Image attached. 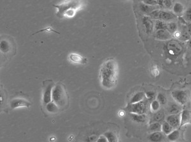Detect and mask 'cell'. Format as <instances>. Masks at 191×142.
<instances>
[{"mask_svg": "<svg viewBox=\"0 0 191 142\" xmlns=\"http://www.w3.org/2000/svg\"><path fill=\"white\" fill-rule=\"evenodd\" d=\"M118 67L113 58H108L103 64L100 69V77L101 84L104 88L111 89L117 83Z\"/></svg>", "mask_w": 191, "mask_h": 142, "instance_id": "1", "label": "cell"}, {"mask_svg": "<svg viewBox=\"0 0 191 142\" xmlns=\"http://www.w3.org/2000/svg\"><path fill=\"white\" fill-rule=\"evenodd\" d=\"M52 100L59 108L63 109L68 103V96L65 87L61 83H57L53 88Z\"/></svg>", "mask_w": 191, "mask_h": 142, "instance_id": "2", "label": "cell"}, {"mask_svg": "<svg viewBox=\"0 0 191 142\" xmlns=\"http://www.w3.org/2000/svg\"><path fill=\"white\" fill-rule=\"evenodd\" d=\"M129 112L133 114H145L148 110V103L147 100H144L136 104H130L127 107Z\"/></svg>", "mask_w": 191, "mask_h": 142, "instance_id": "3", "label": "cell"}, {"mask_svg": "<svg viewBox=\"0 0 191 142\" xmlns=\"http://www.w3.org/2000/svg\"><path fill=\"white\" fill-rule=\"evenodd\" d=\"M175 100L180 105H185L188 100L189 93L187 90H175L171 93Z\"/></svg>", "mask_w": 191, "mask_h": 142, "instance_id": "4", "label": "cell"}, {"mask_svg": "<svg viewBox=\"0 0 191 142\" xmlns=\"http://www.w3.org/2000/svg\"><path fill=\"white\" fill-rule=\"evenodd\" d=\"M54 86V83L51 81H47L44 83L43 101L45 104H47L52 101V93Z\"/></svg>", "mask_w": 191, "mask_h": 142, "instance_id": "5", "label": "cell"}, {"mask_svg": "<svg viewBox=\"0 0 191 142\" xmlns=\"http://www.w3.org/2000/svg\"><path fill=\"white\" fill-rule=\"evenodd\" d=\"M167 50L171 55H178L182 51V47L178 42L171 40L167 43Z\"/></svg>", "mask_w": 191, "mask_h": 142, "instance_id": "6", "label": "cell"}, {"mask_svg": "<svg viewBox=\"0 0 191 142\" xmlns=\"http://www.w3.org/2000/svg\"><path fill=\"white\" fill-rule=\"evenodd\" d=\"M166 122H168L174 129H177L181 125V113L168 115L166 117Z\"/></svg>", "mask_w": 191, "mask_h": 142, "instance_id": "7", "label": "cell"}, {"mask_svg": "<svg viewBox=\"0 0 191 142\" xmlns=\"http://www.w3.org/2000/svg\"><path fill=\"white\" fill-rule=\"evenodd\" d=\"M142 24L144 27L145 31L147 34H150L154 31V24L151 18L147 16L143 17L142 18Z\"/></svg>", "mask_w": 191, "mask_h": 142, "instance_id": "8", "label": "cell"}, {"mask_svg": "<svg viewBox=\"0 0 191 142\" xmlns=\"http://www.w3.org/2000/svg\"><path fill=\"white\" fill-rule=\"evenodd\" d=\"M167 137L161 131L151 133L148 136V139L150 142H164L166 141Z\"/></svg>", "mask_w": 191, "mask_h": 142, "instance_id": "9", "label": "cell"}, {"mask_svg": "<svg viewBox=\"0 0 191 142\" xmlns=\"http://www.w3.org/2000/svg\"><path fill=\"white\" fill-rule=\"evenodd\" d=\"M0 49H1V52L3 54L8 55L10 53H12L13 50L12 42H10V41L7 39H2L1 45H0Z\"/></svg>", "mask_w": 191, "mask_h": 142, "instance_id": "10", "label": "cell"}, {"mask_svg": "<svg viewBox=\"0 0 191 142\" xmlns=\"http://www.w3.org/2000/svg\"><path fill=\"white\" fill-rule=\"evenodd\" d=\"M30 105L31 104L29 102V101L22 98H15L12 100L10 103V107L13 109L22 107H30Z\"/></svg>", "mask_w": 191, "mask_h": 142, "instance_id": "11", "label": "cell"}, {"mask_svg": "<svg viewBox=\"0 0 191 142\" xmlns=\"http://www.w3.org/2000/svg\"><path fill=\"white\" fill-rule=\"evenodd\" d=\"M154 37L156 39L161 41H168L170 40L172 37L171 34L166 29L165 30H159L156 31L154 34Z\"/></svg>", "mask_w": 191, "mask_h": 142, "instance_id": "12", "label": "cell"}, {"mask_svg": "<svg viewBox=\"0 0 191 142\" xmlns=\"http://www.w3.org/2000/svg\"><path fill=\"white\" fill-rule=\"evenodd\" d=\"M69 59L71 62L79 64H85L87 62L86 58L76 53H71L69 55Z\"/></svg>", "mask_w": 191, "mask_h": 142, "instance_id": "13", "label": "cell"}, {"mask_svg": "<svg viewBox=\"0 0 191 142\" xmlns=\"http://www.w3.org/2000/svg\"><path fill=\"white\" fill-rule=\"evenodd\" d=\"M176 18L175 14H173L172 12H168V11H163L160 10L159 12V19L162 21H164L166 22V21H171L173 20Z\"/></svg>", "mask_w": 191, "mask_h": 142, "instance_id": "14", "label": "cell"}, {"mask_svg": "<svg viewBox=\"0 0 191 142\" xmlns=\"http://www.w3.org/2000/svg\"><path fill=\"white\" fill-rule=\"evenodd\" d=\"M145 98V93L143 91L137 92L134 95L130 100V104H136L144 100Z\"/></svg>", "mask_w": 191, "mask_h": 142, "instance_id": "15", "label": "cell"}, {"mask_svg": "<svg viewBox=\"0 0 191 142\" xmlns=\"http://www.w3.org/2000/svg\"><path fill=\"white\" fill-rule=\"evenodd\" d=\"M182 108L180 105L175 103L171 104L168 108V113L170 115H175L181 113Z\"/></svg>", "mask_w": 191, "mask_h": 142, "instance_id": "16", "label": "cell"}, {"mask_svg": "<svg viewBox=\"0 0 191 142\" xmlns=\"http://www.w3.org/2000/svg\"><path fill=\"white\" fill-rule=\"evenodd\" d=\"M187 123H191V112L188 110H183L181 113V126Z\"/></svg>", "mask_w": 191, "mask_h": 142, "instance_id": "17", "label": "cell"}, {"mask_svg": "<svg viewBox=\"0 0 191 142\" xmlns=\"http://www.w3.org/2000/svg\"><path fill=\"white\" fill-rule=\"evenodd\" d=\"M131 117L133 121H135L138 123H144L147 121V117L145 114H131Z\"/></svg>", "mask_w": 191, "mask_h": 142, "instance_id": "18", "label": "cell"}, {"mask_svg": "<svg viewBox=\"0 0 191 142\" xmlns=\"http://www.w3.org/2000/svg\"><path fill=\"white\" fill-rule=\"evenodd\" d=\"M164 117H165L164 112H163V110H159V111L155 112L154 114L153 115L152 123H154V122H158V123H160V122L164 120Z\"/></svg>", "mask_w": 191, "mask_h": 142, "instance_id": "19", "label": "cell"}, {"mask_svg": "<svg viewBox=\"0 0 191 142\" xmlns=\"http://www.w3.org/2000/svg\"><path fill=\"white\" fill-rule=\"evenodd\" d=\"M46 110L47 112L52 113V114H55L57 113L59 110V107L55 103H54V101H50V103L46 104Z\"/></svg>", "mask_w": 191, "mask_h": 142, "instance_id": "20", "label": "cell"}, {"mask_svg": "<svg viewBox=\"0 0 191 142\" xmlns=\"http://www.w3.org/2000/svg\"><path fill=\"white\" fill-rule=\"evenodd\" d=\"M104 136L107 139L108 142H118V138L116 132L108 131L105 133Z\"/></svg>", "mask_w": 191, "mask_h": 142, "instance_id": "21", "label": "cell"}, {"mask_svg": "<svg viewBox=\"0 0 191 142\" xmlns=\"http://www.w3.org/2000/svg\"><path fill=\"white\" fill-rule=\"evenodd\" d=\"M180 138V131L178 130H174L171 133L167 135V140L171 142L177 141Z\"/></svg>", "mask_w": 191, "mask_h": 142, "instance_id": "22", "label": "cell"}, {"mask_svg": "<svg viewBox=\"0 0 191 142\" xmlns=\"http://www.w3.org/2000/svg\"><path fill=\"white\" fill-rule=\"evenodd\" d=\"M175 129L172 127L168 122H163L162 124V128L161 131L165 135H168L171 133Z\"/></svg>", "mask_w": 191, "mask_h": 142, "instance_id": "23", "label": "cell"}, {"mask_svg": "<svg viewBox=\"0 0 191 142\" xmlns=\"http://www.w3.org/2000/svg\"><path fill=\"white\" fill-rule=\"evenodd\" d=\"M140 9L141 12H142L144 13H147V14H150L152 12L155 10L154 7L146 5L145 3L140 4Z\"/></svg>", "mask_w": 191, "mask_h": 142, "instance_id": "24", "label": "cell"}, {"mask_svg": "<svg viewBox=\"0 0 191 142\" xmlns=\"http://www.w3.org/2000/svg\"><path fill=\"white\" fill-rule=\"evenodd\" d=\"M161 128H162V124L158 123V122H154V123H152L149 126V130L152 133L161 131Z\"/></svg>", "mask_w": 191, "mask_h": 142, "instance_id": "25", "label": "cell"}, {"mask_svg": "<svg viewBox=\"0 0 191 142\" xmlns=\"http://www.w3.org/2000/svg\"><path fill=\"white\" fill-rule=\"evenodd\" d=\"M166 30L171 34H175L177 31V24L174 22L168 23Z\"/></svg>", "mask_w": 191, "mask_h": 142, "instance_id": "26", "label": "cell"}, {"mask_svg": "<svg viewBox=\"0 0 191 142\" xmlns=\"http://www.w3.org/2000/svg\"><path fill=\"white\" fill-rule=\"evenodd\" d=\"M166 27H167V24L165 22L162 21V20H157L156 21V24L154 25L156 31L165 30L166 29Z\"/></svg>", "mask_w": 191, "mask_h": 142, "instance_id": "27", "label": "cell"}, {"mask_svg": "<svg viewBox=\"0 0 191 142\" xmlns=\"http://www.w3.org/2000/svg\"><path fill=\"white\" fill-rule=\"evenodd\" d=\"M160 106H161L160 103L156 100H153L151 102V104H150L151 110H152V112H154V113L159 110Z\"/></svg>", "mask_w": 191, "mask_h": 142, "instance_id": "28", "label": "cell"}, {"mask_svg": "<svg viewBox=\"0 0 191 142\" xmlns=\"http://www.w3.org/2000/svg\"><path fill=\"white\" fill-rule=\"evenodd\" d=\"M157 5H159L161 7L169 8L173 5V2L169 1V0H164V1H158Z\"/></svg>", "mask_w": 191, "mask_h": 142, "instance_id": "29", "label": "cell"}, {"mask_svg": "<svg viewBox=\"0 0 191 142\" xmlns=\"http://www.w3.org/2000/svg\"><path fill=\"white\" fill-rule=\"evenodd\" d=\"M183 6L182 4H181L180 3H175L174 6H173V12L176 13V14H180L181 13L183 12Z\"/></svg>", "mask_w": 191, "mask_h": 142, "instance_id": "30", "label": "cell"}, {"mask_svg": "<svg viewBox=\"0 0 191 142\" xmlns=\"http://www.w3.org/2000/svg\"><path fill=\"white\" fill-rule=\"evenodd\" d=\"M157 100L159 101L161 105H166L168 102L167 98L162 93H158V95L157 96Z\"/></svg>", "mask_w": 191, "mask_h": 142, "instance_id": "31", "label": "cell"}, {"mask_svg": "<svg viewBox=\"0 0 191 142\" xmlns=\"http://www.w3.org/2000/svg\"><path fill=\"white\" fill-rule=\"evenodd\" d=\"M187 30H186L185 29H183V31L181 32V35H180V39L183 41H187V40H189L190 36H189L188 32L187 31Z\"/></svg>", "mask_w": 191, "mask_h": 142, "instance_id": "32", "label": "cell"}, {"mask_svg": "<svg viewBox=\"0 0 191 142\" xmlns=\"http://www.w3.org/2000/svg\"><path fill=\"white\" fill-rule=\"evenodd\" d=\"M159 12H160V10H154L149 14L150 17L152 18V19H155L156 20H159Z\"/></svg>", "mask_w": 191, "mask_h": 142, "instance_id": "33", "label": "cell"}, {"mask_svg": "<svg viewBox=\"0 0 191 142\" xmlns=\"http://www.w3.org/2000/svg\"><path fill=\"white\" fill-rule=\"evenodd\" d=\"M145 96L148 100L153 101V100H154L156 97V93L152 91H148L145 92Z\"/></svg>", "mask_w": 191, "mask_h": 142, "instance_id": "34", "label": "cell"}, {"mask_svg": "<svg viewBox=\"0 0 191 142\" xmlns=\"http://www.w3.org/2000/svg\"><path fill=\"white\" fill-rule=\"evenodd\" d=\"M185 19L188 22H191V7L188 8L185 13Z\"/></svg>", "mask_w": 191, "mask_h": 142, "instance_id": "35", "label": "cell"}, {"mask_svg": "<svg viewBox=\"0 0 191 142\" xmlns=\"http://www.w3.org/2000/svg\"><path fill=\"white\" fill-rule=\"evenodd\" d=\"M143 3H145L146 5H150V6L154 7V6L157 5L158 1H155V0H149V1L143 2Z\"/></svg>", "mask_w": 191, "mask_h": 142, "instance_id": "36", "label": "cell"}, {"mask_svg": "<svg viewBox=\"0 0 191 142\" xmlns=\"http://www.w3.org/2000/svg\"><path fill=\"white\" fill-rule=\"evenodd\" d=\"M98 137L96 136H90L87 138V140H86L87 142H95L98 140Z\"/></svg>", "mask_w": 191, "mask_h": 142, "instance_id": "37", "label": "cell"}, {"mask_svg": "<svg viewBox=\"0 0 191 142\" xmlns=\"http://www.w3.org/2000/svg\"><path fill=\"white\" fill-rule=\"evenodd\" d=\"M43 31H47V32H56V33H57V34H59V32H56L55 31H54V29H52L51 27H47L46 29H43V30H41V31H38L37 32H36L35 34H37V33H38V32H43Z\"/></svg>", "mask_w": 191, "mask_h": 142, "instance_id": "38", "label": "cell"}, {"mask_svg": "<svg viewBox=\"0 0 191 142\" xmlns=\"http://www.w3.org/2000/svg\"><path fill=\"white\" fill-rule=\"evenodd\" d=\"M96 142H108L107 141V139L106 138V137L104 136H100L98 140L96 141Z\"/></svg>", "mask_w": 191, "mask_h": 142, "instance_id": "39", "label": "cell"}, {"mask_svg": "<svg viewBox=\"0 0 191 142\" xmlns=\"http://www.w3.org/2000/svg\"><path fill=\"white\" fill-rule=\"evenodd\" d=\"M187 32L189 36L191 37V24H189L187 26Z\"/></svg>", "mask_w": 191, "mask_h": 142, "instance_id": "40", "label": "cell"}, {"mask_svg": "<svg viewBox=\"0 0 191 142\" xmlns=\"http://www.w3.org/2000/svg\"><path fill=\"white\" fill-rule=\"evenodd\" d=\"M188 46L189 47V48H191V39H190L188 42Z\"/></svg>", "mask_w": 191, "mask_h": 142, "instance_id": "41", "label": "cell"}, {"mask_svg": "<svg viewBox=\"0 0 191 142\" xmlns=\"http://www.w3.org/2000/svg\"><path fill=\"white\" fill-rule=\"evenodd\" d=\"M119 115H120L121 116H123V115H124V112L123 111H121L120 113H119Z\"/></svg>", "mask_w": 191, "mask_h": 142, "instance_id": "42", "label": "cell"}]
</instances>
